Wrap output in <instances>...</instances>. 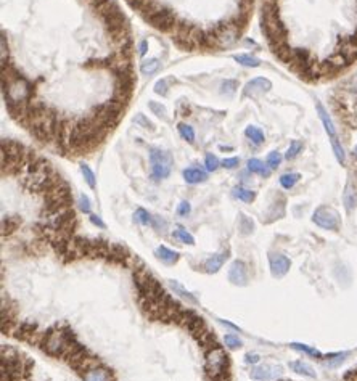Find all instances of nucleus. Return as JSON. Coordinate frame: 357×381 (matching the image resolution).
Instances as JSON below:
<instances>
[{"instance_id": "f257e3e1", "label": "nucleus", "mask_w": 357, "mask_h": 381, "mask_svg": "<svg viewBox=\"0 0 357 381\" xmlns=\"http://www.w3.org/2000/svg\"><path fill=\"white\" fill-rule=\"evenodd\" d=\"M227 367L229 357L221 348H214L206 354V368L212 381H226L227 380Z\"/></svg>"}, {"instance_id": "f03ea898", "label": "nucleus", "mask_w": 357, "mask_h": 381, "mask_svg": "<svg viewBox=\"0 0 357 381\" xmlns=\"http://www.w3.org/2000/svg\"><path fill=\"white\" fill-rule=\"evenodd\" d=\"M150 163H152V174L154 180L159 178H166L171 174L172 169V156L159 148H152L150 150Z\"/></svg>"}, {"instance_id": "7ed1b4c3", "label": "nucleus", "mask_w": 357, "mask_h": 381, "mask_svg": "<svg viewBox=\"0 0 357 381\" xmlns=\"http://www.w3.org/2000/svg\"><path fill=\"white\" fill-rule=\"evenodd\" d=\"M315 106H317V113H319V116H320L322 124H324L327 134H328V137H330V142H332L333 152H335V156H336V159L339 161V163L344 164V161H346V154H344V150H343V147H341V142H339V138H338V134H336V130H335V126H333V121L330 119V116H328L327 109L322 106L319 102H317V105H315Z\"/></svg>"}, {"instance_id": "20e7f679", "label": "nucleus", "mask_w": 357, "mask_h": 381, "mask_svg": "<svg viewBox=\"0 0 357 381\" xmlns=\"http://www.w3.org/2000/svg\"><path fill=\"white\" fill-rule=\"evenodd\" d=\"M312 221H314V224H317L319 227L325 229V230H338L339 225H341V219H339L338 211H335L333 207H328V206L317 207L312 214Z\"/></svg>"}, {"instance_id": "39448f33", "label": "nucleus", "mask_w": 357, "mask_h": 381, "mask_svg": "<svg viewBox=\"0 0 357 381\" xmlns=\"http://www.w3.org/2000/svg\"><path fill=\"white\" fill-rule=\"evenodd\" d=\"M147 21L154 27V29H158L161 32H169L174 29V26H176V15L172 13L171 10L161 7L156 13H153Z\"/></svg>"}, {"instance_id": "423d86ee", "label": "nucleus", "mask_w": 357, "mask_h": 381, "mask_svg": "<svg viewBox=\"0 0 357 381\" xmlns=\"http://www.w3.org/2000/svg\"><path fill=\"white\" fill-rule=\"evenodd\" d=\"M269 264H270V272L275 279H281L283 275L288 274V270L291 267V261L283 254L270 253L269 254Z\"/></svg>"}, {"instance_id": "0eeeda50", "label": "nucleus", "mask_w": 357, "mask_h": 381, "mask_svg": "<svg viewBox=\"0 0 357 381\" xmlns=\"http://www.w3.org/2000/svg\"><path fill=\"white\" fill-rule=\"evenodd\" d=\"M281 367L272 365V363H264V365L255 367L251 370V378L257 381H274L280 378Z\"/></svg>"}, {"instance_id": "6e6552de", "label": "nucleus", "mask_w": 357, "mask_h": 381, "mask_svg": "<svg viewBox=\"0 0 357 381\" xmlns=\"http://www.w3.org/2000/svg\"><path fill=\"white\" fill-rule=\"evenodd\" d=\"M272 89V82L266 77H256L250 80L248 84L245 85V90H243V95L245 97H251V98H256L259 95H264Z\"/></svg>"}, {"instance_id": "1a4fd4ad", "label": "nucleus", "mask_w": 357, "mask_h": 381, "mask_svg": "<svg viewBox=\"0 0 357 381\" xmlns=\"http://www.w3.org/2000/svg\"><path fill=\"white\" fill-rule=\"evenodd\" d=\"M229 281L233 285L245 286L248 281V269L243 261H235L229 269Z\"/></svg>"}, {"instance_id": "9d476101", "label": "nucleus", "mask_w": 357, "mask_h": 381, "mask_svg": "<svg viewBox=\"0 0 357 381\" xmlns=\"http://www.w3.org/2000/svg\"><path fill=\"white\" fill-rule=\"evenodd\" d=\"M227 257H229V251L219 253V254H214V256H211L208 261H206V264H204L206 272H208V274H216V272H219V270L222 269L224 262L227 261Z\"/></svg>"}, {"instance_id": "9b49d317", "label": "nucleus", "mask_w": 357, "mask_h": 381, "mask_svg": "<svg viewBox=\"0 0 357 381\" xmlns=\"http://www.w3.org/2000/svg\"><path fill=\"white\" fill-rule=\"evenodd\" d=\"M84 381H111L113 380V375L109 373L105 368H100V367H94L87 370L82 375Z\"/></svg>"}, {"instance_id": "f8f14e48", "label": "nucleus", "mask_w": 357, "mask_h": 381, "mask_svg": "<svg viewBox=\"0 0 357 381\" xmlns=\"http://www.w3.org/2000/svg\"><path fill=\"white\" fill-rule=\"evenodd\" d=\"M183 178H185L187 183H200L208 178V174L198 169V167H188V169L183 171Z\"/></svg>"}, {"instance_id": "ddd939ff", "label": "nucleus", "mask_w": 357, "mask_h": 381, "mask_svg": "<svg viewBox=\"0 0 357 381\" xmlns=\"http://www.w3.org/2000/svg\"><path fill=\"white\" fill-rule=\"evenodd\" d=\"M290 368L293 372H296L299 375H304V377H309V378H315L317 375H315L314 368L309 365V363L303 362V360H296V362H291L290 363Z\"/></svg>"}, {"instance_id": "4468645a", "label": "nucleus", "mask_w": 357, "mask_h": 381, "mask_svg": "<svg viewBox=\"0 0 357 381\" xmlns=\"http://www.w3.org/2000/svg\"><path fill=\"white\" fill-rule=\"evenodd\" d=\"M248 171L253 172V174L262 176V177H269L270 176L269 166H266L261 159H256V158H253V159L248 161Z\"/></svg>"}, {"instance_id": "2eb2a0df", "label": "nucleus", "mask_w": 357, "mask_h": 381, "mask_svg": "<svg viewBox=\"0 0 357 381\" xmlns=\"http://www.w3.org/2000/svg\"><path fill=\"white\" fill-rule=\"evenodd\" d=\"M156 256L163 261L164 264H176L178 261V253L169 250L166 246H158L156 250Z\"/></svg>"}, {"instance_id": "dca6fc26", "label": "nucleus", "mask_w": 357, "mask_h": 381, "mask_svg": "<svg viewBox=\"0 0 357 381\" xmlns=\"http://www.w3.org/2000/svg\"><path fill=\"white\" fill-rule=\"evenodd\" d=\"M233 196H235V198H238L240 201H245V203H251V201H255L256 193L253 192V190H250V188L235 187L233 188Z\"/></svg>"}, {"instance_id": "f3484780", "label": "nucleus", "mask_w": 357, "mask_h": 381, "mask_svg": "<svg viewBox=\"0 0 357 381\" xmlns=\"http://www.w3.org/2000/svg\"><path fill=\"white\" fill-rule=\"evenodd\" d=\"M169 286L172 288V290L176 291V294H178L180 298H183V299H187L188 303H192V304H197V299H195V296L192 293H188L185 288H183L178 281H176V280H171L169 281Z\"/></svg>"}, {"instance_id": "a211bd4d", "label": "nucleus", "mask_w": 357, "mask_h": 381, "mask_svg": "<svg viewBox=\"0 0 357 381\" xmlns=\"http://www.w3.org/2000/svg\"><path fill=\"white\" fill-rule=\"evenodd\" d=\"M245 135L248 137L253 143H256V145H261V143H264V134H262V130L257 129V127H255V126L246 127Z\"/></svg>"}, {"instance_id": "6ab92c4d", "label": "nucleus", "mask_w": 357, "mask_h": 381, "mask_svg": "<svg viewBox=\"0 0 357 381\" xmlns=\"http://www.w3.org/2000/svg\"><path fill=\"white\" fill-rule=\"evenodd\" d=\"M158 69H159V60H156V58L145 60V61H142V65H140V71H142V74H145V76L156 73Z\"/></svg>"}, {"instance_id": "aec40b11", "label": "nucleus", "mask_w": 357, "mask_h": 381, "mask_svg": "<svg viewBox=\"0 0 357 381\" xmlns=\"http://www.w3.org/2000/svg\"><path fill=\"white\" fill-rule=\"evenodd\" d=\"M301 178V176L296 174V172H290V174H283L280 177V185L285 190H290L296 185V182Z\"/></svg>"}, {"instance_id": "412c9836", "label": "nucleus", "mask_w": 357, "mask_h": 381, "mask_svg": "<svg viewBox=\"0 0 357 381\" xmlns=\"http://www.w3.org/2000/svg\"><path fill=\"white\" fill-rule=\"evenodd\" d=\"M233 58L237 63H240V65L248 66V68H257L261 65V61H259L256 56H251V55H235Z\"/></svg>"}, {"instance_id": "4be33fe9", "label": "nucleus", "mask_w": 357, "mask_h": 381, "mask_svg": "<svg viewBox=\"0 0 357 381\" xmlns=\"http://www.w3.org/2000/svg\"><path fill=\"white\" fill-rule=\"evenodd\" d=\"M291 348H293V349L301 351V352H304V354H309V356H312V357H317V359H325V357H330V356H324V354H320V352H319L317 349L309 348V346H306V344L293 343V344H291ZM332 356H333V354H332Z\"/></svg>"}, {"instance_id": "5701e85b", "label": "nucleus", "mask_w": 357, "mask_h": 381, "mask_svg": "<svg viewBox=\"0 0 357 381\" xmlns=\"http://www.w3.org/2000/svg\"><path fill=\"white\" fill-rule=\"evenodd\" d=\"M174 236L177 240H180L182 243H185V245H195V238H193V235L192 233H188L185 229L183 227H177V230L174 232Z\"/></svg>"}, {"instance_id": "b1692460", "label": "nucleus", "mask_w": 357, "mask_h": 381, "mask_svg": "<svg viewBox=\"0 0 357 381\" xmlns=\"http://www.w3.org/2000/svg\"><path fill=\"white\" fill-rule=\"evenodd\" d=\"M344 204H346V209H349V211L354 209L357 204V196L351 187H346V192H344Z\"/></svg>"}, {"instance_id": "393cba45", "label": "nucleus", "mask_w": 357, "mask_h": 381, "mask_svg": "<svg viewBox=\"0 0 357 381\" xmlns=\"http://www.w3.org/2000/svg\"><path fill=\"white\" fill-rule=\"evenodd\" d=\"M148 106H150V109L153 111V114H156L158 118L164 119V121L169 119V118H168V111H166V108L161 105V103H158V102H150Z\"/></svg>"}, {"instance_id": "a878e982", "label": "nucleus", "mask_w": 357, "mask_h": 381, "mask_svg": "<svg viewBox=\"0 0 357 381\" xmlns=\"http://www.w3.org/2000/svg\"><path fill=\"white\" fill-rule=\"evenodd\" d=\"M178 132L183 140H187L188 143H193L195 142V132H193V127H190L187 124H178Z\"/></svg>"}, {"instance_id": "bb28decb", "label": "nucleus", "mask_w": 357, "mask_h": 381, "mask_svg": "<svg viewBox=\"0 0 357 381\" xmlns=\"http://www.w3.org/2000/svg\"><path fill=\"white\" fill-rule=\"evenodd\" d=\"M80 172H82V176L85 178V182H87V185L90 188H95V176H94V172H92L90 167L87 164H80Z\"/></svg>"}, {"instance_id": "cd10ccee", "label": "nucleus", "mask_w": 357, "mask_h": 381, "mask_svg": "<svg viewBox=\"0 0 357 381\" xmlns=\"http://www.w3.org/2000/svg\"><path fill=\"white\" fill-rule=\"evenodd\" d=\"M238 229H240V232L243 233V235H248V233L253 232V229H255V224H253L251 219H248L246 216H241V217H240Z\"/></svg>"}, {"instance_id": "c85d7f7f", "label": "nucleus", "mask_w": 357, "mask_h": 381, "mask_svg": "<svg viewBox=\"0 0 357 381\" xmlns=\"http://www.w3.org/2000/svg\"><path fill=\"white\" fill-rule=\"evenodd\" d=\"M301 150H303V143H301V142H299V140L291 142L290 148L286 150L285 158H286V159H293V158H296L298 154H299V152H301Z\"/></svg>"}, {"instance_id": "c756f323", "label": "nucleus", "mask_w": 357, "mask_h": 381, "mask_svg": "<svg viewBox=\"0 0 357 381\" xmlns=\"http://www.w3.org/2000/svg\"><path fill=\"white\" fill-rule=\"evenodd\" d=\"M224 343H226L229 349H238L243 346L241 339L238 336H235V334H226V336H224Z\"/></svg>"}, {"instance_id": "7c9ffc66", "label": "nucleus", "mask_w": 357, "mask_h": 381, "mask_svg": "<svg viewBox=\"0 0 357 381\" xmlns=\"http://www.w3.org/2000/svg\"><path fill=\"white\" fill-rule=\"evenodd\" d=\"M134 217H135V221L139 222V224H142V225H148V224H152V217H150L148 212H147L145 209H142V207H139V209L135 211Z\"/></svg>"}, {"instance_id": "2f4dec72", "label": "nucleus", "mask_w": 357, "mask_h": 381, "mask_svg": "<svg viewBox=\"0 0 357 381\" xmlns=\"http://www.w3.org/2000/svg\"><path fill=\"white\" fill-rule=\"evenodd\" d=\"M281 163V154L279 152H272L269 153L267 156V166L270 167V169H275V167H279Z\"/></svg>"}, {"instance_id": "473e14b6", "label": "nucleus", "mask_w": 357, "mask_h": 381, "mask_svg": "<svg viewBox=\"0 0 357 381\" xmlns=\"http://www.w3.org/2000/svg\"><path fill=\"white\" fill-rule=\"evenodd\" d=\"M77 204L80 207V211L85 212V214H89L90 209H92V204H90V200L87 198V195H79V200H77Z\"/></svg>"}, {"instance_id": "72a5a7b5", "label": "nucleus", "mask_w": 357, "mask_h": 381, "mask_svg": "<svg viewBox=\"0 0 357 381\" xmlns=\"http://www.w3.org/2000/svg\"><path fill=\"white\" fill-rule=\"evenodd\" d=\"M204 164H206V169L208 171H216L219 164H221V161L217 159V156H214V154H206V159H204Z\"/></svg>"}, {"instance_id": "f704fd0d", "label": "nucleus", "mask_w": 357, "mask_h": 381, "mask_svg": "<svg viewBox=\"0 0 357 381\" xmlns=\"http://www.w3.org/2000/svg\"><path fill=\"white\" fill-rule=\"evenodd\" d=\"M237 80H226V82L222 84V94L226 95H233L235 94V89H237Z\"/></svg>"}, {"instance_id": "c9c22d12", "label": "nucleus", "mask_w": 357, "mask_h": 381, "mask_svg": "<svg viewBox=\"0 0 357 381\" xmlns=\"http://www.w3.org/2000/svg\"><path fill=\"white\" fill-rule=\"evenodd\" d=\"M126 2L129 3L130 8H134V10H137L140 13V11L145 8L150 2H152V0H126Z\"/></svg>"}, {"instance_id": "e433bc0d", "label": "nucleus", "mask_w": 357, "mask_h": 381, "mask_svg": "<svg viewBox=\"0 0 357 381\" xmlns=\"http://www.w3.org/2000/svg\"><path fill=\"white\" fill-rule=\"evenodd\" d=\"M168 79H161L156 82V85H154V92H156L158 95H168Z\"/></svg>"}, {"instance_id": "4c0bfd02", "label": "nucleus", "mask_w": 357, "mask_h": 381, "mask_svg": "<svg viewBox=\"0 0 357 381\" xmlns=\"http://www.w3.org/2000/svg\"><path fill=\"white\" fill-rule=\"evenodd\" d=\"M238 164H240L238 158H227V159L222 161V166L227 167V169H235V167H237Z\"/></svg>"}, {"instance_id": "58836bf2", "label": "nucleus", "mask_w": 357, "mask_h": 381, "mask_svg": "<svg viewBox=\"0 0 357 381\" xmlns=\"http://www.w3.org/2000/svg\"><path fill=\"white\" fill-rule=\"evenodd\" d=\"M135 123L137 124H140V126H143V127H147V129H153V124L150 123V121L143 116V114H137L135 116Z\"/></svg>"}, {"instance_id": "ea45409f", "label": "nucleus", "mask_w": 357, "mask_h": 381, "mask_svg": "<svg viewBox=\"0 0 357 381\" xmlns=\"http://www.w3.org/2000/svg\"><path fill=\"white\" fill-rule=\"evenodd\" d=\"M177 212H178V216H187L190 212V204L187 203V201H182V203L178 204Z\"/></svg>"}, {"instance_id": "a19ab883", "label": "nucleus", "mask_w": 357, "mask_h": 381, "mask_svg": "<svg viewBox=\"0 0 357 381\" xmlns=\"http://www.w3.org/2000/svg\"><path fill=\"white\" fill-rule=\"evenodd\" d=\"M90 222L94 224V225H97V227H100V229H105V222L102 221V219H100V216H95V214H92V216H90Z\"/></svg>"}, {"instance_id": "79ce46f5", "label": "nucleus", "mask_w": 357, "mask_h": 381, "mask_svg": "<svg viewBox=\"0 0 357 381\" xmlns=\"http://www.w3.org/2000/svg\"><path fill=\"white\" fill-rule=\"evenodd\" d=\"M344 381H357V367L353 368V370L344 377Z\"/></svg>"}, {"instance_id": "37998d69", "label": "nucleus", "mask_w": 357, "mask_h": 381, "mask_svg": "<svg viewBox=\"0 0 357 381\" xmlns=\"http://www.w3.org/2000/svg\"><path fill=\"white\" fill-rule=\"evenodd\" d=\"M5 55H8V50L5 49V36L2 34V55H0V61H2V65H5Z\"/></svg>"}, {"instance_id": "c03bdc74", "label": "nucleus", "mask_w": 357, "mask_h": 381, "mask_svg": "<svg viewBox=\"0 0 357 381\" xmlns=\"http://www.w3.org/2000/svg\"><path fill=\"white\" fill-rule=\"evenodd\" d=\"M147 50H148V42H147V40H142V42L139 44V53L145 55Z\"/></svg>"}, {"instance_id": "a18cd8bd", "label": "nucleus", "mask_w": 357, "mask_h": 381, "mask_svg": "<svg viewBox=\"0 0 357 381\" xmlns=\"http://www.w3.org/2000/svg\"><path fill=\"white\" fill-rule=\"evenodd\" d=\"M259 360V356H256V354H248L246 356V362L248 363H256Z\"/></svg>"}, {"instance_id": "49530a36", "label": "nucleus", "mask_w": 357, "mask_h": 381, "mask_svg": "<svg viewBox=\"0 0 357 381\" xmlns=\"http://www.w3.org/2000/svg\"><path fill=\"white\" fill-rule=\"evenodd\" d=\"M354 154H356V158H357V147L354 148Z\"/></svg>"}]
</instances>
